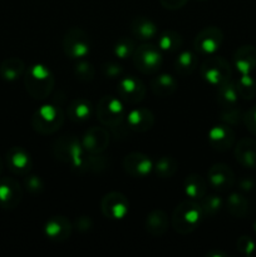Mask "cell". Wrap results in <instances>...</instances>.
<instances>
[{"instance_id":"5b68a950","label":"cell","mask_w":256,"mask_h":257,"mask_svg":"<svg viewBox=\"0 0 256 257\" xmlns=\"http://www.w3.org/2000/svg\"><path fill=\"white\" fill-rule=\"evenodd\" d=\"M124 103L113 95H104L100 98L97 105V115L103 125L109 128H120L125 117Z\"/></svg>"},{"instance_id":"7a4b0ae2","label":"cell","mask_w":256,"mask_h":257,"mask_svg":"<svg viewBox=\"0 0 256 257\" xmlns=\"http://www.w3.org/2000/svg\"><path fill=\"white\" fill-rule=\"evenodd\" d=\"M202 217L203 212L200 203L187 200L175 208L171 222L176 232L180 235H188L198 227Z\"/></svg>"},{"instance_id":"f35d334b","label":"cell","mask_w":256,"mask_h":257,"mask_svg":"<svg viewBox=\"0 0 256 257\" xmlns=\"http://www.w3.org/2000/svg\"><path fill=\"white\" fill-rule=\"evenodd\" d=\"M237 250L243 255H251L255 250V242L248 236H241L237 240Z\"/></svg>"},{"instance_id":"f1b7e54d","label":"cell","mask_w":256,"mask_h":257,"mask_svg":"<svg viewBox=\"0 0 256 257\" xmlns=\"http://www.w3.org/2000/svg\"><path fill=\"white\" fill-rule=\"evenodd\" d=\"M226 206H227V211L230 212V215H232L233 217L245 218L250 213L248 200L238 192H233L228 196Z\"/></svg>"},{"instance_id":"4316f807","label":"cell","mask_w":256,"mask_h":257,"mask_svg":"<svg viewBox=\"0 0 256 257\" xmlns=\"http://www.w3.org/2000/svg\"><path fill=\"white\" fill-rule=\"evenodd\" d=\"M198 67V58L191 50H183L178 54L175 62V70L181 77H188Z\"/></svg>"},{"instance_id":"4dcf8cb0","label":"cell","mask_w":256,"mask_h":257,"mask_svg":"<svg viewBox=\"0 0 256 257\" xmlns=\"http://www.w3.org/2000/svg\"><path fill=\"white\" fill-rule=\"evenodd\" d=\"M183 44V39L181 34H178L175 30H165L162 34L158 37V48L162 52L173 53L181 49Z\"/></svg>"},{"instance_id":"d4e9b609","label":"cell","mask_w":256,"mask_h":257,"mask_svg":"<svg viewBox=\"0 0 256 257\" xmlns=\"http://www.w3.org/2000/svg\"><path fill=\"white\" fill-rule=\"evenodd\" d=\"M168 217L162 210H155L146 218V230L150 235L160 237L167 231Z\"/></svg>"},{"instance_id":"8d00e7d4","label":"cell","mask_w":256,"mask_h":257,"mask_svg":"<svg viewBox=\"0 0 256 257\" xmlns=\"http://www.w3.org/2000/svg\"><path fill=\"white\" fill-rule=\"evenodd\" d=\"M74 73L77 78L82 82H89L94 78V67L88 62H79L74 68Z\"/></svg>"},{"instance_id":"603a6c76","label":"cell","mask_w":256,"mask_h":257,"mask_svg":"<svg viewBox=\"0 0 256 257\" xmlns=\"http://www.w3.org/2000/svg\"><path fill=\"white\" fill-rule=\"evenodd\" d=\"M131 32L138 39L148 40L157 35V25L146 17H136L131 23Z\"/></svg>"},{"instance_id":"44dd1931","label":"cell","mask_w":256,"mask_h":257,"mask_svg":"<svg viewBox=\"0 0 256 257\" xmlns=\"http://www.w3.org/2000/svg\"><path fill=\"white\" fill-rule=\"evenodd\" d=\"M235 157L242 167L256 168V141L252 138H242L235 147Z\"/></svg>"},{"instance_id":"2e32d148","label":"cell","mask_w":256,"mask_h":257,"mask_svg":"<svg viewBox=\"0 0 256 257\" xmlns=\"http://www.w3.org/2000/svg\"><path fill=\"white\" fill-rule=\"evenodd\" d=\"M109 145V135L102 127H92L84 133L82 146L89 153H100Z\"/></svg>"},{"instance_id":"b9f144b4","label":"cell","mask_w":256,"mask_h":257,"mask_svg":"<svg viewBox=\"0 0 256 257\" xmlns=\"http://www.w3.org/2000/svg\"><path fill=\"white\" fill-rule=\"evenodd\" d=\"M188 0H160L161 5L166 9H170V10H176V9H180V8L185 7L187 4Z\"/></svg>"},{"instance_id":"ee69618b","label":"cell","mask_w":256,"mask_h":257,"mask_svg":"<svg viewBox=\"0 0 256 257\" xmlns=\"http://www.w3.org/2000/svg\"><path fill=\"white\" fill-rule=\"evenodd\" d=\"M92 227V221L89 217H79L77 220V228L80 231H88Z\"/></svg>"},{"instance_id":"ba28073f","label":"cell","mask_w":256,"mask_h":257,"mask_svg":"<svg viewBox=\"0 0 256 257\" xmlns=\"http://www.w3.org/2000/svg\"><path fill=\"white\" fill-rule=\"evenodd\" d=\"M63 49L65 55L73 59H79L89 53L90 43L88 34L80 28H70L63 39Z\"/></svg>"},{"instance_id":"5bb4252c","label":"cell","mask_w":256,"mask_h":257,"mask_svg":"<svg viewBox=\"0 0 256 257\" xmlns=\"http://www.w3.org/2000/svg\"><path fill=\"white\" fill-rule=\"evenodd\" d=\"M208 185L216 191H227L235 183V173L225 163H216L208 170Z\"/></svg>"},{"instance_id":"e575fe53","label":"cell","mask_w":256,"mask_h":257,"mask_svg":"<svg viewBox=\"0 0 256 257\" xmlns=\"http://www.w3.org/2000/svg\"><path fill=\"white\" fill-rule=\"evenodd\" d=\"M135 42L131 38L123 37L115 43L114 45V54L117 55L119 59H125V58L133 55L135 52Z\"/></svg>"},{"instance_id":"ac0fdd59","label":"cell","mask_w":256,"mask_h":257,"mask_svg":"<svg viewBox=\"0 0 256 257\" xmlns=\"http://www.w3.org/2000/svg\"><path fill=\"white\" fill-rule=\"evenodd\" d=\"M208 142L215 150L227 151L235 143V132L226 124H218L208 131Z\"/></svg>"},{"instance_id":"d6986e66","label":"cell","mask_w":256,"mask_h":257,"mask_svg":"<svg viewBox=\"0 0 256 257\" xmlns=\"http://www.w3.org/2000/svg\"><path fill=\"white\" fill-rule=\"evenodd\" d=\"M233 65L241 74H250L256 68V47L241 45L233 54Z\"/></svg>"},{"instance_id":"30bf717a","label":"cell","mask_w":256,"mask_h":257,"mask_svg":"<svg viewBox=\"0 0 256 257\" xmlns=\"http://www.w3.org/2000/svg\"><path fill=\"white\" fill-rule=\"evenodd\" d=\"M103 215L112 220H122L130 211V201L123 193L109 192L100 201Z\"/></svg>"},{"instance_id":"cb8c5ba5","label":"cell","mask_w":256,"mask_h":257,"mask_svg":"<svg viewBox=\"0 0 256 257\" xmlns=\"http://www.w3.org/2000/svg\"><path fill=\"white\" fill-rule=\"evenodd\" d=\"M92 103L84 98H77L68 105L67 115L73 122H84L92 115Z\"/></svg>"},{"instance_id":"3957f363","label":"cell","mask_w":256,"mask_h":257,"mask_svg":"<svg viewBox=\"0 0 256 257\" xmlns=\"http://www.w3.org/2000/svg\"><path fill=\"white\" fill-rule=\"evenodd\" d=\"M54 155L58 160L68 163L72 168H87V158L83 155V146L74 136H64L57 141Z\"/></svg>"},{"instance_id":"9a60e30c","label":"cell","mask_w":256,"mask_h":257,"mask_svg":"<svg viewBox=\"0 0 256 257\" xmlns=\"http://www.w3.org/2000/svg\"><path fill=\"white\" fill-rule=\"evenodd\" d=\"M7 165L14 175H27L32 170L33 161L27 150L23 147H12L7 152Z\"/></svg>"},{"instance_id":"8fae6325","label":"cell","mask_w":256,"mask_h":257,"mask_svg":"<svg viewBox=\"0 0 256 257\" xmlns=\"http://www.w3.org/2000/svg\"><path fill=\"white\" fill-rule=\"evenodd\" d=\"M118 98L125 104H137L143 100L146 94V87L140 79L135 77L120 78L117 87Z\"/></svg>"},{"instance_id":"ab89813d","label":"cell","mask_w":256,"mask_h":257,"mask_svg":"<svg viewBox=\"0 0 256 257\" xmlns=\"http://www.w3.org/2000/svg\"><path fill=\"white\" fill-rule=\"evenodd\" d=\"M242 119H243V123H245L246 128H247L253 136H256V105H253L252 108H250V109L243 114Z\"/></svg>"},{"instance_id":"7402d4cb","label":"cell","mask_w":256,"mask_h":257,"mask_svg":"<svg viewBox=\"0 0 256 257\" xmlns=\"http://www.w3.org/2000/svg\"><path fill=\"white\" fill-rule=\"evenodd\" d=\"M150 89L156 97H170L177 89V79L167 73L158 74L151 79Z\"/></svg>"},{"instance_id":"836d02e7","label":"cell","mask_w":256,"mask_h":257,"mask_svg":"<svg viewBox=\"0 0 256 257\" xmlns=\"http://www.w3.org/2000/svg\"><path fill=\"white\" fill-rule=\"evenodd\" d=\"M201 208H202L203 217L205 216H210V217H213V216L217 215L220 212V210L222 208V200H221L220 196L217 195H210V196H203L201 198Z\"/></svg>"},{"instance_id":"ffe728a7","label":"cell","mask_w":256,"mask_h":257,"mask_svg":"<svg viewBox=\"0 0 256 257\" xmlns=\"http://www.w3.org/2000/svg\"><path fill=\"white\" fill-rule=\"evenodd\" d=\"M125 117H127V125L135 132H146L151 130L155 123V115L147 108H135L127 113Z\"/></svg>"},{"instance_id":"6da1fadb","label":"cell","mask_w":256,"mask_h":257,"mask_svg":"<svg viewBox=\"0 0 256 257\" xmlns=\"http://www.w3.org/2000/svg\"><path fill=\"white\" fill-rule=\"evenodd\" d=\"M54 75L45 65L34 64L25 70V89L34 99L43 100L49 97L54 88Z\"/></svg>"},{"instance_id":"74e56055","label":"cell","mask_w":256,"mask_h":257,"mask_svg":"<svg viewBox=\"0 0 256 257\" xmlns=\"http://www.w3.org/2000/svg\"><path fill=\"white\" fill-rule=\"evenodd\" d=\"M25 187H27V190L29 191L30 193L37 195V193L42 192L43 191L44 183H43L42 178H40L39 176H27V178H25Z\"/></svg>"},{"instance_id":"d590c367","label":"cell","mask_w":256,"mask_h":257,"mask_svg":"<svg viewBox=\"0 0 256 257\" xmlns=\"http://www.w3.org/2000/svg\"><path fill=\"white\" fill-rule=\"evenodd\" d=\"M220 117H221V119L226 123V124L235 125V124H237L241 119H242L243 115H242V113H241V110L235 105V107H222L221 108Z\"/></svg>"},{"instance_id":"f546056e","label":"cell","mask_w":256,"mask_h":257,"mask_svg":"<svg viewBox=\"0 0 256 257\" xmlns=\"http://www.w3.org/2000/svg\"><path fill=\"white\" fill-rule=\"evenodd\" d=\"M238 93L236 89L235 82L228 80L223 83L220 87H217V100L222 107H235L238 100Z\"/></svg>"},{"instance_id":"bcb514c9","label":"cell","mask_w":256,"mask_h":257,"mask_svg":"<svg viewBox=\"0 0 256 257\" xmlns=\"http://www.w3.org/2000/svg\"><path fill=\"white\" fill-rule=\"evenodd\" d=\"M253 231H255V233H256V221L253 222Z\"/></svg>"},{"instance_id":"d6a6232c","label":"cell","mask_w":256,"mask_h":257,"mask_svg":"<svg viewBox=\"0 0 256 257\" xmlns=\"http://www.w3.org/2000/svg\"><path fill=\"white\" fill-rule=\"evenodd\" d=\"M178 168L177 161L171 156H163L160 157L156 163L153 165V170H155L156 175L160 176L161 178H170L176 173Z\"/></svg>"},{"instance_id":"277c9868","label":"cell","mask_w":256,"mask_h":257,"mask_svg":"<svg viewBox=\"0 0 256 257\" xmlns=\"http://www.w3.org/2000/svg\"><path fill=\"white\" fill-rule=\"evenodd\" d=\"M64 112L53 104L42 105L33 114V128L40 135H52L57 132L64 123Z\"/></svg>"},{"instance_id":"f6af8a7d","label":"cell","mask_w":256,"mask_h":257,"mask_svg":"<svg viewBox=\"0 0 256 257\" xmlns=\"http://www.w3.org/2000/svg\"><path fill=\"white\" fill-rule=\"evenodd\" d=\"M3 168H4V163H3L2 157H0V175H2V172H3Z\"/></svg>"},{"instance_id":"7bdbcfd3","label":"cell","mask_w":256,"mask_h":257,"mask_svg":"<svg viewBox=\"0 0 256 257\" xmlns=\"http://www.w3.org/2000/svg\"><path fill=\"white\" fill-rule=\"evenodd\" d=\"M238 187H240V190L243 191V192H250V191H252L253 188H255V181L251 177H245L242 178V180H240Z\"/></svg>"},{"instance_id":"8992f818","label":"cell","mask_w":256,"mask_h":257,"mask_svg":"<svg viewBox=\"0 0 256 257\" xmlns=\"http://www.w3.org/2000/svg\"><path fill=\"white\" fill-rule=\"evenodd\" d=\"M201 77L206 83L220 87L223 83L231 80L232 69L227 60L217 55H208L207 59L200 67Z\"/></svg>"},{"instance_id":"484cf974","label":"cell","mask_w":256,"mask_h":257,"mask_svg":"<svg viewBox=\"0 0 256 257\" xmlns=\"http://www.w3.org/2000/svg\"><path fill=\"white\" fill-rule=\"evenodd\" d=\"M183 187H185V193L191 200H201L207 191V181L201 175L192 173L186 177Z\"/></svg>"},{"instance_id":"83f0119b","label":"cell","mask_w":256,"mask_h":257,"mask_svg":"<svg viewBox=\"0 0 256 257\" xmlns=\"http://www.w3.org/2000/svg\"><path fill=\"white\" fill-rule=\"evenodd\" d=\"M25 70V64L20 58L12 57L5 59L0 64V75L4 80L8 82H14L18 78L23 75Z\"/></svg>"},{"instance_id":"52a82bcc","label":"cell","mask_w":256,"mask_h":257,"mask_svg":"<svg viewBox=\"0 0 256 257\" xmlns=\"http://www.w3.org/2000/svg\"><path fill=\"white\" fill-rule=\"evenodd\" d=\"M133 64L143 74H153L162 65V53L152 44H142L133 52Z\"/></svg>"},{"instance_id":"e0dca14e","label":"cell","mask_w":256,"mask_h":257,"mask_svg":"<svg viewBox=\"0 0 256 257\" xmlns=\"http://www.w3.org/2000/svg\"><path fill=\"white\" fill-rule=\"evenodd\" d=\"M44 232L49 240L62 242L69 238L72 233V225L64 216H54L47 221L44 226Z\"/></svg>"},{"instance_id":"9c48e42d","label":"cell","mask_w":256,"mask_h":257,"mask_svg":"<svg viewBox=\"0 0 256 257\" xmlns=\"http://www.w3.org/2000/svg\"><path fill=\"white\" fill-rule=\"evenodd\" d=\"M223 42V33L217 27H206L196 35L193 47L200 54L212 55L221 48Z\"/></svg>"},{"instance_id":"7c38bea8","label":"cell","mask_w":256,"mask_h":257,"mask_svg":"<svg viewBox=\"0 0 256 257\" xmlns=\"http://www.w3.org/2000/svg\"><path fill=\"white\" fill-rule=\"evenodd\" d=\"M23 197L22 186L10 177L0 178V206L7 210L15 208Z\"/></svg>"},{"instance_id":"4fadbf2b","label":"cell","mask_w":256,"mask_h":257,"mask_svg":"<svg viewBox=\"0 0 256 257\" xmlns=\"http://www.w3.org/2000/svg\"><path fill=\"white\" fill-rule=\"evenodd\" d=\"M123 168L132 177L143 178L153 170V162L143 153L132 152L123 158Z\"/></svg>"},{"instance_id":"60d3db41","label":"cell","mask_w":256,"mask_h":257,"mask_svg":"<svg viewBox=\"0 0 256 257\" xmlns=\"http://www.w3.org/2000/svg\"><path fill=\"white\" fill-rule=\"evenodd\" d=\"M103 73L108 78H120L123 74V68L115 63H107L103 65Z\"/></svg>"},{"instance_id":"1f68e13d","label":"cell","mask_w":256,"mask_h":257,"mask_svg":"<svg viewBox=\"0 0 256 257\" xmlns=\"http://www.w3.org/2000/svg\"><path fill=\"white\" fill-rule=\"evenodd\" d=\"M238 97L245 100H251L256 97V80L250 74H241L235 82Z\"/></svg>"}]
</instances>
